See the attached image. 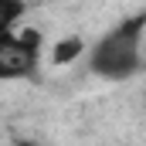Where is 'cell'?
<instances>
[{
    "instance_id": "obj_4",
    "label": "cell",
    "mask_w": 146,
    "mask_h": 146,
    "mask_svg": "<svg viewBox=\"0 0 146 146\" xmlns=\"http://www.w3.org/2000/svg\"><path fill=\"white\" fill-rule=\"evenodd\" d=\"M75 54H82V37H65L61 44H54V54L51 58L58 65H65V61H72Z\"/></svg>"
},
{
    "instance_id": "obj_1",
    "label": "cell",
    "mask_w": 146,
    "mask_h": 146,
    "mask_svg": "<svg viewBox=\"0 0 146 146\" xmlns=\"http://www.w3.org/2000/svg\"><path fill=\"white\" fill-rule=\"evenodd\" d=\"M146 14L122 21L115 31L99 41V48L92 51V72L102 78H129L139 68V34H143Z\"/></svg>"
},
{
    "instance_id": "obj_3",
    "label": "cell",
    "mask_w": 146,
    "mask_h": 146,
    "mask_svg": "<svg viewBox=\"0 0 146 146\" xmlns=\"http://www.w3.org/2000/svg\"><path fill=\"white\" fill-rule=\"evenodd\" d=\"M24 14V0H0V34L10 31V24Z\"/></svg>"
},
{
    "instance_id": "obj_2",
    "label": "cell",
    "mask_w": 146,
    "mask_h": 146,
    "mask_svg": "<svg viewBox=\"0 0 146 146\" xmlns=\"http://www.w3.org/2000/svg\"><path fill=\"white\" fill-rule=\"evenodd\" d=\"M37 48H41V37L34 31H24V34L3 31L0 34V82L31 75L37 65Z\"/></svg>"
},
{
    "instance_id": "obj_5",
    "label": "cell",
    "mask_w": 146,
    "mask_h": 146,
    "mask_svg": "<svg viewBox=\"0 0 146 146\" xmlns=\"http://www.w3.org/2000/svg\"><path fill=\"white\" fill-rule=\"evenodd\" d=\"M14 146H37V143H14Z\"/></svg>"
}]
</instances>
